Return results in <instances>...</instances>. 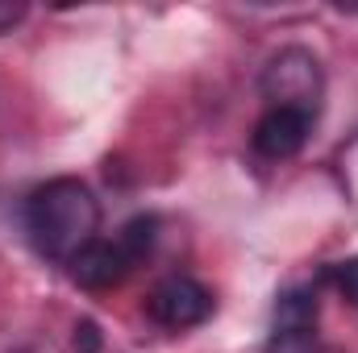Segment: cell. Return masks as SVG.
<instances>
[{
    "label": "cell",
    "mask_w": 358,
    "mask_h": 353,
    "mask_svg": "<svg viewBox=\"0 0 358 353\" xmlns=\"http://www.w3.org/2000/svg\"><path fill=\"white\" fill-rule=\"evenodd\" d=\"M100 229V204L88 183L71 175L46 179L25 200V233L34 250L50 262H71L84 246L96 241Z\"/></svg>",
    "instance_id": "obj_1"
},
{
    "label": "cell",
    "mask_w": 358,
    "mask_h": 353,
    "mask_svg": "<svg viewBox=\"0 0 358 353\" xmlns=\"http://www.w3.org/2000/svg\"><path fill=\"white\" fill-rule=\"evenodd\" d=\"M259 88L271 100V108H296V112L317 117L321 96H325V75H321V63H317L313 50L283 46L279 54L267 59Z\"/></svg>",
    "instance_id": "obj_2"
},
{
    "label": "cell",
    "mask_w": 358,
    "mask_h": 353,
    "mask_svg": "<svg viewBox=\"0 0 358 353\" xmlns=\"http://www.w3.org/2000/svg\"><path fill=\"white\" fill-rule=\"evenodd\" d=\"M217 299L213 291L200 283V278H187V274H171L163 278L150 295H146V312L155 324L171 329V333H183V329H196L213 316Z\"/></svg>",
    "instance_id": "obj_3"
},
{
    "label": "cell",
    "mask_w": 358,
    "mask_h": 353,
    "mask_svg": "<svg viewBox=\"0 0 358 353\" xmlns=\"http://www.w3.org/2000/svg\"><path fill=\"white\" fill-rule=\"evenodd\" d=\"M313 121L317 117L296 112V108H267L255 125V150L271 163H283V158L300 154L308 133H313Z\"/></svg>",
    "instance_id": "obj_4"
},
{
    "label": "cell",
    "mask_w": 358,
    "mask_h": 353,
    "mask_svg": "<svg viewBox=\"0 0 358 353\" xmlns=\"http://www.w3.org/2000/svg\"><path fill=\"white\" fill-rule=\"evenodd\" d=\"M134 270V258L121 250V241H92L84 246L71 262H67V274H71V283H80V287H88V291H104V287H117V283H125V274Z\"/></svg>",
    "instance_id": "obj_5"
},
{
    "label": "cell",
    "mask_w": 358,
    "mask_h": 353,
    "mask_svg": "<svg viewBox=\"0 0 358 353\" xmlns=\"http://www.w3.org/2000/svg\"><path fill=\"white\" fill-rule=\"evenodd\" d=\"M321 320V299H317V287L308 283H296V287H283L275 295V308H271V329H317Z\"/></svg>",
    "instance_id": "obj_6"
},
{
    "label": "cell",
    "mask_w": 358,
    "mask_h": 353,
    "mask_svg": "<svg viewBox=\"0 0 358 353\" xmlns=\"http://www.w3.org/2000/svg\"><path fill=\"white\" fill-rule=\"evenodd\" d=\"M155 237H159V220H155V216H134V220H125V229L117 233L121 250L134 258V266H142L146 258H150Z\"/></svg>",
    "instance_id": "obj_7"
},
{
    "label": "cell",
    "mask_w": 358,
    "mask_h": 353,
    "mask_svg": "<svg viewBox=\"0 0 358 353\" xmlns=\"http://www.w3.org/2000/svg\"><path fill=\"white\" fill-rule=\"evenodd\" d=\"M263 353H317V329H271Z\"/></svg>",
    "instance_id": "obj_8"
},
{
    "label": "cell",
    "mask_w": 358,
    "mask_h": 353,
    "mask_svg": "<svg viewBox=\"0 0 358 353\" xmlns=\"http://www.w3.org/2000/svg\"><path fill=\"white\" fill-rule=\"evenodd\" d=\"M334 283H338V291L346 295V303H350V308H358V254L334 266Z\"/></svg>",
    "instance_id": "obj_9"
},
{
    "label": "cell",
    "mask_w": 358,
    "mask_h": 353,
    "mask_svg": "<svg viewBox=\"0 0 358 353\" xmlns=\"http://www.w3.org/2000/svg\"><path fill=\"white\" fill-rule=\"evenodd\" d=\"M76 353H100V329H96V320H80L76 324Z\"/></svg>",
    "instance_id": "obj_10"
},
{
    "label": "cell",
    "mask_w": 358,
    "mask_h": 353,
    "mask_svg": "<svg viewBox=\"0 0 358 353\" xmlns=\"http://www.w3.org/2000/svg\"><path fill=\"white\" fill-rule=\"evenodd\" d=\"M25 13H29V8H25L21 0H0V33H8L17 21H25Z\"/></svg>",
    "instance_id": "obj_11"
}]
</instances>
